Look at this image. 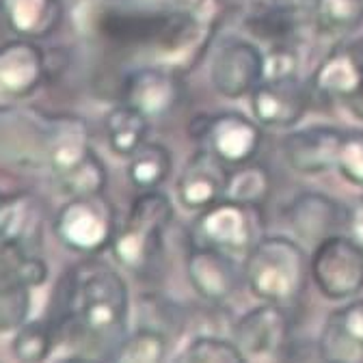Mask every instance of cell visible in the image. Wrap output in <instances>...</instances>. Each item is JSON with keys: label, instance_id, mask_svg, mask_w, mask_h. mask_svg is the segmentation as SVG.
Instances as JSON below:
<instances>
[{"label": "cell", "instance_id": "1", "mask_svg": "<svg viewBox=\"0 0 363 363\" xmlns=\"http://www.w3.org/2000/svg\"><path fill=\"white\" fill-rule=\"evenodd\" d=\"M61 309L63 325L94 344H111L115 352L128 323V286L111 264L89 255L67 272Z\"/></svg>", "mask_w": 363, "mask_h": 363}, {"label": "cell", "instance_id": "2", "mask_svg": "<svg viewBox=\"0 0 363 363\" xmlns=\"http://www.w3.org/2000/svg\"><path fill=\"white\" fill-rule=\"evenodd\" d=\"M242 277L255 298L284 307L292 305L307 286V255L296 240L262 236L247 253Z\"/></svg>", "mask_w": 363, "mask_h": 363}, {"label": "cell", "instance_id": "3", "mask_svg": "<svg viewBox=\"0 0 363 363\" xmlns=\"http://www.w3.org/2000/svg\"><path fill=\"white\" fill-rule=\"evenodd\" d=\"M173 218V206L164 193L143 191L130 206L125 223L117 230L111 251L136 277H147L162 257V236Z\"/></svg>", "mask_w": 363, "mask_h": 363}, {"label": "cell", "instance_id": "4", "mask_svg": "<svg viewBox=\"0 0 363 363\" xmlns=\"http://www.w3.org/2000/svg\"><path fill=\"white\" fill-rule=\"evenodd\" d=\"M262 234L264 216L259 206L240 203L227 197L203 208L191 227L193 245L212 247L232 257H247V253L259 242Z\"/></svg>", "mask_w": 363, "mask_h": 363}, {"label": "cell", "instance_id": "5", "mask_svg": "<svg viewBox=\"0 0 363 363\" xmlns=\"http://www.w3.org/2000/svg\"><path fill=\"white\" fill-rule=\"evenodd\" d=\"M117 230V212L104 193L69 197L55 216L59 242L80 255H98L111 249Z\"/></svg>", "mask_w": 363, "mask_h": 363}, {"label": "cell", "instance_id": "6", "mask_svg": "<svg viewBox=\"0 0 363 363\" xmlns=\"http://www.w3.org/2000/svg\"><path fill=\"white\" fill-rule=\"evenodd\" d=\"M309 272L325 298H352L363 290V247L350 236H327L315 245Z\"/></svg>", "mask_w": 363, "mask_h": 363}, {"label": "cell", "instance_id": "7", "mask_svg": "<svg viewBox=\"0 0 363 363\" xmlns=\"http://www.w3.org/2000/svg\"><path fill=\"white\" fill-rule=\"evenodd\" d=\"M234 344L245 361H281L290 348V318L284 305L266 303L249 309L234 327Z\"/></svg>", "mask_w": 363, "mask_h": 363}, {"label": "cell", "instance_id": "8", "mask_svg": "<svg viewBox=\"0 0 363 363\" xmlns=\"http://www.w3.org/2000/svg\"><path fill=\"white\" fill-rule=\"evenodd\" d=\"M48 80V57L35 39H13L0 45V108H9L37 94Z\"/></svg>", "mask_w": 363, "mask_h": 363}, {"label": "cell", "instance_id": "9", "mask_svg": "<svg viewBox=\"0 0 363 363\" xmlns=\"http://www.w3.org/2000/svg\"><path fill=\"white\" fill-rule=\"evenodd\" d=\"M266 57L257 45L245 39H225L214 52L210 80L223 98L238 100L251 96L264 80Z\"/></svg>", "mask_w": 363, "mask_h": 363}, {"label": "cell", "instance_id": "10", "mask_svg": "<svg viewBox=\"0 0 363 363\" xmlns=\"http://www.w3.org/2000/svg\"><path fill=\"white\" fill-rule=\"evenodd\" d=\"M184 98V82L173 67H139L123 82V102L156 119L173 113Z\"/></svg>", "mask_w": 363, "mask_h": 363}, {"label": "cell", "instance_id": "11", "mask_svg": "<svg viewBox=\"0 0 363 363\" xmlns=\"http://www.w3.org/2000/svg\"><path fill=\"white\" fill-rule=\"evenodd\" d=\"M309 94L296 76L264 78L251 94V111L266 128H290L303 119Z\"/></svg>", "mask_w": 363, "mask_h": 363}, {"label": "cell", "instance_id": "12", "mask_svg": "<svg viewBox=\"0 0 363 363\" xmlns=\"http://www.w3.org/2000/svg\"><path fill=\"white\" fill-rule=\"evenodd\" d=\"M186 277L203 301L223 305L240 288V272L236 259L218 249L193 245L186 255Z\"/></svg>", "mask_w": 363, "mask_h": 363}, {"label": "cell", "instance_id": "13", "mask_svg": "<svg viewBox=\"0 0 363 363\" xmlns=\"http://www.w3.org/2000/svg\"><path fill=\"white\" fill-rule=\"evenodd\" d=\"M230 169L210 150L201 147L191 156L177 179V199L186 210L201 212L225 197Z\"/></svg>", "mask_w": 363, "mask_h": 363}, {"label": "cell", "instance_id": "14", "mask_svg": "<svg viewBox=\"0 0 363 363\" xmlns=\"http://www.w3.org/2000/svg\"><path fill=\"white\" fill-rule=\"evenodd\" d=\"M203 139L227 167H240L251 162L257 154L262 145V130L257 121L249 119L247 115L227 111L208 119Z\"/></svg>", "mask_w": 363, "mask_h": 363}, {"label": "cell", "instance_id": "15", "mask_svg": "<svg viewBox=\"0 0 363 363\" xmlns=\"http://www.w3.org/2000/svg\"><path fill=\"white\" fill-rule=\"evenodd\" d=\"M344 132L331 125H309L281 141L286 162L303 175L327 173L335 167Z\"/></svg>", "mask_w": 363, "mask_h": 363}, {"label": "cell", "instance_id": "16", "mask_svg": "<svg viewBox=\"0 0 363 363\" xmlns=\"http://www.w3.org/2000/svg\"><path fill=\"white\" fill-rule=\"evenodd\" d=\"M43 206L30 193L0 197V247L37 253L43 238Z\"/></svg>", "mask_w": 363, "mask_h": 363}, {"label": "cell", "instance_id": "17", "mask_svg": "<svg viewBox=\"0 0 363 363\" xmlns=\"http://www.w3.org/2000/svg\"><path fill=\"white\" fill-rule=\"evenodd\" d=\"M43 152L55 177L74 169L94 152L86 121L78 115L50 117L43 132Z\"/></svg>", "mask_w": 363, "mask_h": 363}, {"label": "cell", "instance_id": "18", "mask_svg": "<svg viewBox=\"0 0 363 363\" xmlns=\"http://www.w3.org/2000/svg\"><path fill=\"white\" fill-rule=\"evenodd\" d=\"M318 350L325 361H363V298L335 309L327 318Z\"/></svg>", "mask_w": 363, "mask_h": 363}, {"label": "cell", "instance_id": "19", "mask_svg": "<svg viewBox=\"0 0 363 363\" xmlns=\"http://www.w3.org/2000/svg\"><path fill=\"white\" fill-rule=\"evenodd\" d=\"M288 223L292 232L307 242H320L327 236H333L342 223L344 210L342 206L320 193H301L296 195L288 210Z\"/></svg>", "mask_w": 363, "mask_h": 363}, {"label": "cell", "instance_id": "20", "mask_svg": "<svg viewBox=\"0 0 363 363\" xmlns=\"http://www.w3.org/2000/svg\"><path fill=\"white\" fill-rule=\"evenodd\" d=\"M363 82V63L354 48H333L313 72L311 84L329 100L348 102Z\"/></svg>", "mask_w": 363, "mask_h": 363}, {"label": "cell", "instance_id": "21", "mask_svg": "<svg viewBox=\"0 0 363 363\" xmlns=\"http://www.w3.org/2000/svg\"><path fill=\"white\" fill-rule=\"evenodd\" d=\"M24 251L0 247V331H18L30 311V286L20 277L18 259Z\"/></svg>", "mask_w": 363, "mask_h": 363}, {"label": "cell", "instance_id": "22", "mask_svg": "<svg viewBox=\"0 0 363 363\" xmlns=\"http://www.w3.org/2000/svg\"><path fill=\"white\" fill-rule=\"evenodd\" d=\"M0 16L24 39L50 37L63 22L61 0H0Z\"/></svg>", "mask_w": 363, "mask_h": 363}, {"label": "cell", "instance_id": "23", "mask_svg": "<svg viewBox=\"0 0 363 363\" xmlns=\"http://www.w3.org/2000/svg\"><path fill=\"white\" fill-rule=\"evenodd\" d=\"M104 130L113 154L121 158H130L136 150L147 143L150 117H145L141 111H136L134 106L123 102L106 115Z\"/></svg>", "mask_w": 363, "mask_h": 363}, {"label": "cell", "instance_id": "24", "mask_svg": "<svg viewBox=\"0 0 363 363\" xmlns=\"http://www.w3.org/2000/svg\"><path fill=\"white\" fill-rule=\"evenodd\" d=\"M173 167L171 152L160 143H145L130 156L128 179L141 191H156Z\"/></svg>", "mask_w": 363, "mask_h": 363}, {"label": "cell", "instance_id": "25", "mask_svg": "<svg viewBox=\"0 0 363 363\" xmlns=\"http://www.w3.org/2000/svg\"><path fill=\"white\" fill-rule=\"evenodd\" d=\"M57 186L67 197H89V195H102L108 184V171L104 160L91 152L82 162L69 169L63 175H57Z\"/></svg>", "mask_w": 363, "mask_h": 363}, {"label": "cell", "instance_id": "26", "mask_svg": "<svg viewBox=\"0 0 363 363\" xmlns=\"http://www.w3.org/2000/svg\"><path fill=\"white\" fill-rule=\"evenodd\" d=\"M270 195V175L259 162H245L230 173L225 197L249 206H264Z\"/></svg>", "mask_w": 363, "mask_h": 363}, {"label": "cell", "instance_id": "27", "mask_svg": "<svg viewBox=\"0 0 363 363\" xmlns=\"http://www.w3.org/2000/svg\"><path fill=\"white\" fill-rule=\"evenodd\" d=\"M169 340L162 331L152 327H141L119 342L113 352L115 361H134V363H158L167 357Z\"/></svg>", "mask_w": 363, "mask_h": 363}, {"label": "cell", "instance_id": "28", "mask_svg": "<svg viewBox=\"0 0 363 363\" xmlns=\"http://www.w3.org/2000/svg\"><path fill=\"white\" fill-rule=\"evenodd\" d=\"M313 18L329 35L352 33L363 20V0H315Z\"/></svg>", "mask_w": 363, "mask_h": 363}, {"label": "cell", "instance_id": "29", "mask_svg": "<svg viewBox=\"0 0 363 363\" xmlns=\"http://www.w3.org/2000/svg\"><path fill=\"white\" fill-rule=\"evenodd\" d=\"M55 342H57V331L55 327H50L43 320H26L18 331L16 337L11 342V350L20 361H45L52 350H55Z\"/></svg>", "mask_w": 363, "mask_h": 363}, {"label": "cell", "instance_id": "30", "mask_svg": "<svg viewBox=\"0 0 363 363\" xmlns=\"http://www.w3.org/2000/svg\"><path fill=\"white\" fill-rule=\"evenodd\" d=\"M179 361H189V363H245L242 352L234 342H227L220 337L212 335H201L195 337L182 354L177 357Z\"/></svg>", "mask_w": 363, "mask_h": 363}, {"label": "cell", "instance_id": "31", "mask_svg": "<svg viewBox=\"0 0 363 363\" xmlns=\"http://www.w3.org/2000/svg\"><path fill=\"white\" fill-rule=\"evenodd\" d=\"M335 169L352 186L363 189V132L361 130L344 132Z\"/></svg>", "mask_w": 363, "mask_h": 363}, {"label": "cell", "instance_id": "32", "mask_svg": "<svg viewBox=\"0 0 363 363\" xmlns=\"http://www.w3.org/2000/svg\"><path fill=\"white\" fill-rule=\"evenodd\" d=\"M279 76H296V55L290 48H275L266 59L264 78H279Z\"/></svg>", "mask_w": 363, "mask_h": 363}, {"label": "cell", "instance_id": "33", "mask_svg": "<svg viewBox=\"0 0 363 363\" xmlns=\"http://www.w3.org/2000/svg\"><path fill=\"white\" fill-rule=\"evenodd\" d=\"M346 227H348V236L363 247V199H359L346 214Z\"/></svg>", "mask_w": 363, "mask_h": 363}, {"label": "cell", "instance_id": "34", "mask_svg": "<svg viewBox=\"0 0 363 363\" xmlns=\"http://www.w3.org/2000/svg\"><path fill=\"white\" fill-rule=\"evenodd\" d=\"M346 106H348V111H350L357 119L363 121V82H361V86L357 89V94L346 102Z\"/></svg>", "mask_w": 363, "mask_h": 363}, {"label": "cell", "instance_id": "35", "mask_svg": "<svg viewBox=\"0 0 363 363\" xmlns=\"http://www.w3.org/2000/svg\"><path fill=\"white\" fill-rule=\"evenodd\" d=\"M357 50V55H359V59H361V63H363V43L359 45V48H354Z\"/></svg>", "mask_w": 363, "mask_h": 363}, {"label": "cell", "instance_id": "36", "mask_svg": "<svg viewBox=\"0 0 363 363\" xmlns=\"http://www.w3.org/2000/svg\"><path fill=\"white\" fill-rule=\"evenodd\" d=\"M7 113V108H0V119H3V115Z\"/></svg>", "mask_w": 363, "mask_h": 363}]
</instances>
